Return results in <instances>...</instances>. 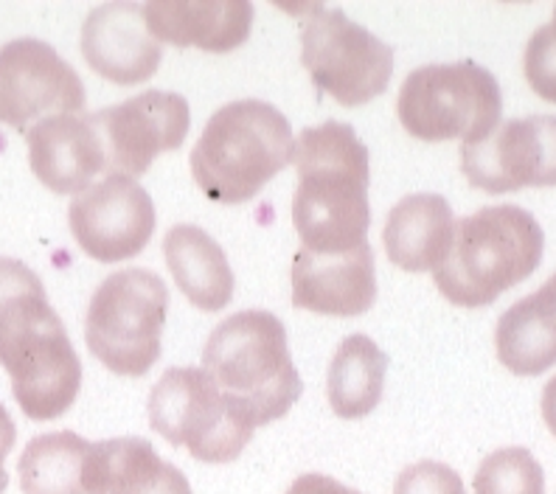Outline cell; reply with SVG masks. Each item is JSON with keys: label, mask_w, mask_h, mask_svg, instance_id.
Segmentation results:
<instances>
[{"label": "cell", "mask_w": 556, "mask_h": 494, "mask_svg": "<svg viewBox=\"0 0 556 494\" xmlns=\"http://www.w3.org/2000/svg\"><path fill=\"white\" fill-rule=\"evenodd\" d=\"M90 447V441L71 430L28 441L17 464L23 494H85Z\"/></svg>", "instance_id": "cell-23"}, {"label": "cell", "mask_w": 556, "mask_h": 494, "mask_svg": "<svg viewBox=\"0 0 556 494\" xmlns=\"http://www.w3.org/2000/svg\"><path fill=\"white\" fill-rule=\"evenodd\" d=\"M522 71H526L531 90L545 102L556 104V31L551 23L536 28L534 37L526 46Z\"/></svg>", "instance_id": "cell-25"}, {"label": "cell", "mask_w": 556, "mask_h": 494, "mask_svg": "<svg viewBox=\"0 0 556 494\" xmlns=\"http://www.w3.org/2000/svg\"><path fill=\"white\" fill-rule=\"evenodd\" d=\"M147 407L152 430L203 464H231L256 433L251 416L203 368H169L152 388Z\"/></svg>", "instance_id": "cell-8"}, {"label": "cell", "mask_w": 556, "mask_h": 494, "mask_svg": "<svg viewBox=\"0 0 556 494\" xmlns=\"http://www.w3.org/2000/svg\"><path fill=\"white\" fill-rule=\"evenodd\" d=\"M292 150L285 113L262 99H242L208 118L191 152V177L214 203H251L292 161Z\"/></svg>", "instance_id": "cell-4"}, {"label": "cell", "mask_w": 556, "mask_h": 494, "mask_svg": "<svg viewBox=\"0 0 556 494\" xmlns=\"http://www.w3.org/2000/svg\"><path fill=\"white\" fill-rule=\"evenodd\" d=\"M394 494H467L462 474L439 460H419L402 469Z\"/></svg>", "instance_id": "cell-26"}, {"label": "cell", "mask_w": 556, "mask_h": 494, "mask_svg": "<svg viewBox=\"0 0 556 494\" xmlns=\"http://www.w3.org/2000/svg\"><path fill=\"white\" fill-rule=\"evenodd\" d=\"M551 26H554V31H556V9H554V21H551Z\"/></svg>", "instance_id": "cell-31"}, {"label": "cell", "mask_w": 556, "mask_h": 494, "mask_svg": "<svg viewBox=\"0 0 556 494\" xmlns=\"http://www.w3.org/2000/svg\"><path fill=\"white\" fill-rule=\"evenodd\" d=\"M28 163L46 189L81 194L96 175H108V152L93 115H51L26 129Z\"/></svg>", "instance_id": "cell-16"}, {"label": "cell", "mask_w": 556, "mask_h": 494, "mask_svg": "<svg viewBox=\"0 0 556 494\" xmlns=\"http://www.w3.org/2000/svg\"><path fill=\"white\" fill-rule=\"evenodd\" d=\"M501 85L476 62L425 65L402 81L396 115L407 136L419 141L476 143L497 127Z\"/></svg>", "instance_id": "cell-7"}, {"label": "cell", "mask_w": 556, "mask_h": 494, "mask_svg": "<svg viewBox=\"0 0 556 494\" xmlns=\"http://www.w3.org/2000/svg\"><path fill=\"white\" fill-rule=\"evenodd\" d=\"M462 172L486 194L556 186V115L501 124L476 143H462Z\"/></svg>", "instance_id": "cell-12"}, {"label": "cell", "mask_w": 556, "mask_h": 494, "mask_svg": "<svg viewBox=\"0 0 556 494\" xmlns=\"http://www.w3.org/2000/svg\"><path fill=\"white\" fill-rule=\"evenodd\" d=\"M0 366L28 419H60L79 396V354L46 287L35 270L7 256H0Z\"/></svg>", "instance_id": "cell-1"}, {"label": "cell", "mask_w": 556, "mask_h": 494, "mask_svg": "<svg viewBox=\"0 0 556 494\" xmlns=\"http://www.w3.org/2000/svg\"><path fill=\"white\" fill-rule=\"evenodd\" d=\"M7 483H9L7 472H3V469H0V494H3V489H7Z\"/></svg>", "instance_id": "cell-30"}, {"label": "cell", "mask_w": 556, "mask_h": 494, "mask_svg": "<svg viewBox=\"0 0 556 494\" xmlns=\"http://www.w3.org/2000/svg\"><path fill=\"white\" fill-rule=\"evenodd\" d=\"M169 290L157 273L132 267L96 287L85 318V343L118 377H143L161 357Z\"/></svg>", "instance_id": "cell-6"}, {"label": "cell", "mask_w": 556, "mask_h": 494, "mask_svg": "<svg viewBox=\"0 0 556 494\" xmlns=\"http://www.w3.org/2000/svg\"><path fill=\"white\" fill-rule=\"evenodd\" d=\"M377 301L371 244L324 256L301 248L292 262V304L329 318H359Z\"/></svg>", "instance_id": "cell-15"}, {"label": "cell", "mask_w": 556, "mask_h": 494, "mask_svg": "<svg viewBox=\"0 0 556 494\" xmlns=\"http://www.w3.org/2000/svg\"><path fill=\"white\" fill-rule=\"evenodd\" d=\"M203 371L256 427L290 414L304 391L292 366L285 324L262 309L237 312L211 332Z\"/></svg>", "instance_id": "cell-5"}, {"label": "cell", "mask_w": 556, "mask_h": 494, "mask_svg": "<svg viewBox=\"0 0 556 494\" xmlns=\"http://www.w3.org/2000/svg\"><path fill=\"white\" fill-rule=\"evenodd\" d=\"M472 489L476 494H545V474L529 449L506 447L481 460Z\"/></svg>", "instance_id": "cell-24"}, {"label": "cell", "mask_w": 556, "mask_h": 494, "mask_svg": "<svg viewBox=\"0 0 556 494\" xmlns=\"http://www.w3.org/2000/svg\"><path fill=\"white\" fill-rule=\"evenodd\" d=\"M90 115L108 152V175L132 180L150 169L161 152L180 150L191 127L189 102L169 90H147Z\"/></svg>", "instance_id": "cell-13"}, {"label": "cell", "mask_w": 556, "mask_h": 494, "mask_svg": "<svg viewBox=\"0 0 556 494\" xmlns=\"http://www.w3.org/2000/svg\"><path fill=\"white\" fill-rule=\"evenodd\" d=\"M68 223L81 251L102 265H113L138 256L150 244L155 205L138 180L108 175L74 197Z\"/></svg>", "instance_id": "cell-11"}, {"label": "cell", "mask_w": 556, "mask_h": 494, "mask_svg": "<svg viewBox=\"0 0 556 494\" xmlns=\"http://www.w3.org/2000/svg\"><path fill=\"white\" fill-rule=\"evenodd\" d=\"M14 439H17V427H14V421H12V416H9L7 407L0 405V469H3V460H7V455L12 453Z\"/></svg>", "instance_id": "cell-28"}, {"label": "cell", "mask_w": 556, "mask_h": 494, "mask_svg": "<svg viewBox=\"0 0 556 494\" xmlns=\"http://www.w3.org/2000/svg\"><path fill=\"white\" fill-rule=\"evenodd\" d=\"M301 62L315 85L343 107L382 96L394 76V48L349 21L343 9L309 7L301 26Z\"/></svg>", "instance_id": "cell-9"}, {"label": "cell", "mask_w": 556, "mask_h": 494, "mask_svg": "<svg viewBox=\"0 0 556 494\" xmlns=\"http://www.w3.org/2000/svg\"><path fill=\"white\" fill-rule=\"evenodd\" d=\"M497 359L517 377L556 366V273L534 295L503 312L495 332Z\"/></svg>", "instance_id": "cell-20"}, {"label": "cell", "mask_w": 556, "mask_h": 494, "mask_svg": "<svg viewBox=\"0 0 556 494\" xmlns=\"http://www.w3.org/2000/svg\"><path fill=\"white\" fill-rule=\"evenodd\" d=\"M85 494H191L186 474L161 460L150 441H99L90 447Z\"/></svg>", "instance_id": "cell-18"}, {"label": "cell", "mask_w": 556, "mask_h": 494, "mask_svg": "<svg viewBox=\"0 0 556 494\" xmlns=\"http://www.w3.org/2000/svg\"><path fill=\"white\" fill-rule=\"evenodd\" d=\"M152 37L177 48L228 54L251 37L248 0H155L143 7Z\"/></svg>", "instance_id": "cell-17"}, {"label": "cell", "mask_w": 556, "mask_h": 494, "mask_svg": "<svg viewBox=\"0 0 556 494\" xmlns=\"http://www.w3.org/2000/svg\"><path fill=\"white\" fill-rule=\"evenodd\" d=\"M543 419L551 433L556 435V377L545 385L543 391Z\"/></svg>", "instance_id": "cell-29"}, {"label": "cell", "mask_w": 556, "mask_h": 494, "mask_svg": "<svg viewBox=\"0 0 556 494\" xmlns=\"http://www.w3.org/2000/svg\"><path fill=\"white\" fill-rule=\"evenodd\" d=\"M453 208L441 194H410L391 208L382 244L391 258L405 273L435 270L444 262L453 242Z\"/></svg>", "instance_id": "cell-19"}, {"label": "cell", "mask_w": 556, "mask_h": 494, "mask_svg": "<svg viewBox=\"0 0 556 494\" xmlns=\"http://www.w3.org/2000/svg\"><path fill=\"white\" fill-rule=\"evenodd\" d=\"M85 85L42 40H12L0 48V124L26 132L31 122L85 110Z\"/></svg>", "instance_id": "cell-10"}, {"label": "cell", "mask_w": 556, "mask_h": 494, "mask_svg": "<svg viewBox=\"0 0 556 494\" xmlns=\"http://www.w3.org/2000/svg\"><path fill=\"white\" fill-rule=\"evenodd\" d=\"M163 256L175 284L203 312H219L231 304L237 278L223 248L198 225H175L163 239Z\"/></svg>", "instance_id": "cell-21"}, {"label": "cell", "mask_w": 556, "mask_h": 494, "mask_svg": "<svg viewBox=\"0 0 556 494\" xmlns=\"http://www.w3.org/2000/svg\"><path fill=\"white\" fill-rule=\"evenodd\" d=\"M292 163L299 189L292 197V225L304 251L338 256L368 242V147L349 124L326 122L301 132Z\"/></svg>", "instance_id": "cell-2"}, {"label": "cell", "mask_w": 556, "mask_h": 494, "mask_svg": "<svg viewBox=\"0 0 556 494\" xmlns=\"http://www.w3.org/2000/svg\"><path fill=\"white\" fill-rule=\"evenodd\" d=\"M81 56L90 68L116 85H141L161 65V42L147 26L141 3H104L81 26Z\"/></svg>", "instance_id": "cell-14"}, {"label": "cell", "mask_w": 556, "mask_h": 494, "mask_svg": "<svg viewBox=\"0 0 556 494\" xmlns=\"http://www.w3.org/2000/svg\"><path fill=\"white\" fill-rule=\"evenodd\" d=\"M287 494H359V492L343 486V483L334 481V478H329V474L306 472L292 481V486L287 489Z\"/></svg>", "instance_id": "cell-27"}, {"label": "cell", "mask_w": 556, "mask_h": 494, "mask_svg": "<svg viewBox=\"0 0 556 494\" xmlns=\"http://www.w3.org/2000/svg\"><path fill=\"white\" fill-rule=\"evenodd\" d=\"M545 233L526 208L489 205L455 223L453 242L433 281L450 304L478 309L495 304L540 267Z\"/></svg>", "instance_id": "cell-3"}, {"label": "cell", "mask_w": 556, "mask_h": 494, "mask_svg": "<svg viewBox=\"0 0 556 494\" xmlns=\"http://www.w3.org/2000/svg\"><path fill=\"white\" fill-rule=\"evenodd\" d=\"M388 354L366 334H352L338 345L329 363L326 396L340 419H363L380 405Z\"/></svg>", "instance_id": "cell-22"}]
</instances>
